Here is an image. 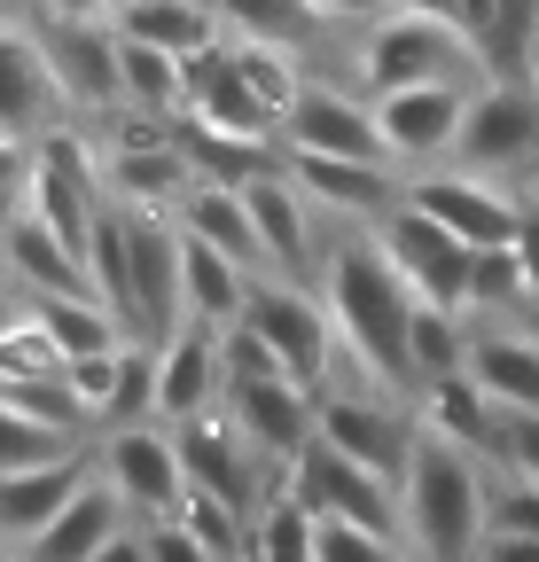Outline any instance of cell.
Segmentation results:
<instances>
[{"instance_id": "1", "label": "cell", "mask_w": 539, "mask_h": 562, "mask_svg": "<svg viewBox=\"0 0 539 562\" xmlns=\"http://www.w3.org/2000/svg\"><path fill=\"white\" fill-rule=\"evenodd\" d=\"M321 305L336 328V351L368 375V391H415V360H407V336H415V297L407 281L391 273L375 235H352L321 258Z\"/></svg>"}, {"instance_id": "2", "label": "cell", "mask_w": 539, "mask_h": 562, "mask_svg": "<svg viewBox=\"0 0 539 562\" xmlns=\"http://www.w3.org/2000/svg\"><path fill=\"white\" fill-rule=\"evenodd\" d=\"M398 508H407L415 562H478V547L493 531V476L478 453L415 430V461L398 476Z\"/></svg>"}, {"instance_id": "3", "label": "cell", "mask_w": 539, "mask_h": 562, "mask_svg": "<svg viewBox=\"0 0 539 562\" xmlns=\"http://www.w3.org/2000/svg\"><path fill=\"white\" fill-rule=\"evenodd\" d=\"M469 70H485V55L469 47L453 24L438 16H375V32L360 40V87L368 102L375 94H398V87H469Z\"/></svg>"}, {"instance_id": "4", "label": "cell", "mask_w": 539, "mask_h": 562, "mask_svg": "<svg viewBox=\"0 0 539 562\" xmlns=\"http://www.w3.org/2000/svg\"><path fill=\"white\" fill-rule=\"evenodd\" d=\"M220 414L243 430V446L266 461V476L290 492V469L313 453V414H321V398L297 391L290 375H243V368H227V398H220Z\"/></svg>"}, {"instance_id": "5", "label": "cell", "mask_w": 539, "mask_h": 562, "mask_svg": "<svg viewBox=\"0 0 539 562\" xmlns=\"http://www.w3.org/2000/svg\"><path fill=\"white\" fill-rule=\"evenodd\" d=\"M243 328L274 351V368L297 383V391H328V368H336V328H328V305H321V290H297V281H274L266 273L258 290H250V313H243Z\"/></svg>"}, {"instance_id": "6", "label": "cell", "mask_w": 539, "mask_h": 562, "mask_svg": "<svg viewBox=\"0 0 539 562\" xmlns=\"http://www.w3.org/2000/svg\"><path fill=\"white\" fill-rule=\"evenodd\" d=\"M375 243H383L391 273L407 281L415 305H430V313H469V266H478V250H469L461 235H446L430 211L398 203L391 220H375Z\"/></svg>"}, {"instance_id": "7", "label": "cell", "mask_w": 539, "mask_h": 562, "mask_svg": "<svg viewBox=\"0 0 539 562\" xmlns=\"http://www.w3.org/2000/svg\"><path fill=\"white\" fill-rule=\"evenodd\" d=\"M313 446H328V453H345L352 469L398 484L407 461H415V414H398L391 391H321Z\"/></svg>"}, {"instance_id": "8", "label": "cell", "mask_w": 539, "mask_h": 562, "mask_svg": "<svg viewBox=\"0 0 539 562\" xmlns=\"http://www.w3.org/2000/svg\"><path fill=\"white\" fill-rule=\"evenodd\" d=\"M531 157H539V87L531 79H485L469 94L453 165L478 172V180H516Z\"/></svg>"}, {"instance_id": "9", "label": "cell", "mask_w": 539, "mask_h": 562, "mask_svg": "<svg viewBox=\"0 0 539 562\" xmlns=\"http://www.w3.org/2000/svg\"><path fill=\"white\" fill-rule=\"evenodd\" d=\"M290 501H297L313 524H345V531H375V539H407L398 484L352 469L345 453H328V446H313V453L290 469Z\"/></svg>"}, {"instance_id": "10", "label": "cell", "mask_w": 539, "mask_h": 562, "mask_svg": "<svg viewBox=\"0 0 539 562\" xmlns=\"http://www.w3.org/2000/svg\"><path fill=\"white\" fill-rule=\"evenodd\" d=\"M102 165L87 157V140L79 133H47L40 149H32V220H47L63 243H71L79 258H87V243H94V220H102Z\"/></svg>"}, {"instance_id": "11", "label": "cell", "mask_w": 539, "mask_h": 562, "mask_svg": "<svg viewBox=\"0 0 539 562\" xmlns=\"http://www.w3.org/2000/svg\"><path fill=\"white\" fill-rule=\"evenodd\" d=\"M180 469H188V484L195 492H212V501H227V508H243L250 524L266 516V501H282V484L266 476V461L243 446V430L227 414H204V422H180Z\"/></svg>"}, {"instance_id": "12", "label": "cell", "mask_w": 539, "mask_h": 562, "mask_svg": "<svg viewBox=\"0 0 539 562\" xmlns=\"http://www.w3.org/2000/svg\"><path fill=\"white\" fill-rule=\"evenodd\" d=\"M407 203L430 211V220H438L446 235H461L469 250H508L516 227H524V195L501 188V180L461 172V165H453V172H423V180H407Z\"/></svg>"}, {"instance_id": "13", "label": "cell", "mask_w": 539, "mask_h": 562, "mask_svg": "<svg viewBox=\"0 0 539 562\" xmlns=\"http://www.w3.org/2000/svg\"><path fill=\"white\" fill-rule=\"evenodd\" d=\"M282 149L290 157H352V165H391L375 102L345 94V87H305L297 110L282 117Z\"/></svg>"}, {"instance_id": "14", "label": "cell", "mask_w": 539, "mask_h": 562, "mask_svg": "<svg viewBox=\"0 0 539 562\" xmlns=\"http://www.w3.org/2000/svg\"><path fill=\"white\" fill-rule=\"evenodd\" d=\"M102 476H110V492L133 508V516H149V524H172L180 516V501H188V469H180V446L172 438H157V430H110L102 438Z\"/></svg>"}, {"instance_id": "15", "label": "cell", "mask_w": 539, "mask_h": 562, "mask_svg": "<svg viewBox=\"0 0 539 562\" xmlns=\"http://www.w3.org/2000/svg\"><path fill=\"white\" fill-rule=\"evenodd\" d=\"M469 94L478 87H398V94H375V125H383V149L391 165H438L453 157L461 140V117H469Z\"/></svg>"}, {"instance_id": "16", "label": "cell", "mask_w": 539, "mask_h": 562, "mask_svg": "<svg viewBox=\"0 0 539 562\" xmlns=\"http://www.w3.org/2000/svg\"><path fill=\"white\" fill-rule=\"evenodd\" d=\"M220 398H227V351H220V328L180 321V328L157 344V414L180 430V422L220 414Z\"/></svg>"}, {"instance_id": "17", "label": "cell", "mask_w": 539, "mask_h": 562, "mask_svg": "<svg viewBox=\"0 0 539 562\" xmlns=\"http://www.w3.org/2000/svg\"><path fill=\"white\" fill-rule=\"evenodd\" d=\"M117 24H47L40 55L55 70V94L71 110H125V79H117Z\"/></svg>"}, {"instance_id": "18", "label": "cell", "mask_w": 539, "mask_h": 562, "mask_svg": "<svg viewBox=\"0 0 539 562\" xmlns=\"http://www.w3.org/2000/svg\"><path fill=\"white\" fill-rule=\"evenodd\" d=\"M94 476H102V446H79V453H63V461H47V469H24V476H0V539H9V547H32Z\"/></svg>"}, {"instance_id": "19", "label": "cell", "mask_w": 539, "mask_h": 562, "mask_svg": "<svg viewBox=\"0 0 539 562\" xmlns=\"http://www.w3.org/2000/svg\"><path fill=\"white\" fill-rule=\"evenodd\" d=\"M195 188V165L180 149V133H125L110 165H102V195H117L125 211H180V195Z\"/></svg>"}, {"instance_id": "20", "label": "cell", "mask_w": 539, "mask_h": 562, "mask_svg": "<svg viewBox=\"0 0 539 562\" xmlns=\"http://www.w3.org/2000/svg\"><path fill=\"white\" fill-rule=\"evenodd\" d=\"M469 383L493 398V414H539V336L516 321L469 328Z\"/></svg>"}, {"instance_id": "21", "label": "cell", "mask_w": 539, "mask_h": 562, "mask_svg": "<svg viewBox=\"0 0 539 562\" xmlns=\"http://www.w3.org/2000/svg\"><path fill=\"white\" fill-rule=\"evenodd\" d=\"M180 117L212 125V133H243V140H282V117L250 94V79L235 70L227 40H220L212 55H195V63H188V110H180Z\"/></svg>"}, {"instance_id": "22", "label": "cell", "mask_w": 539, "mask_h": 562, "mask_svg": "<svg viewBox=\"0 0 539 562\" xmlns=\"http://www.w3.org/2000/svg\"><path fill=\"white\" fill-rule=\"evenodd\" d=\"M133 220V290H142V336L165 344L180 328V220L125 211Z\"/></svg>"}, {"instance_id": "23", "label": "cell", "mask_w": 539, "mask_h": 562, "mask_svg": "<svg viewBox=\"0 0 539 562\" xmlns=\"http://www.w3.org/2000/svg\"><path fill=\"white\" fill-rule=\"evenodd\" d=\"M290 180L305 203H328L345 220H391L407 203V180H391V165H352V157H290Z\"/></svg>"}, {"instance_id": "24", "label": "cell", "mask_w": 539, "mask_h": 562, "mask_svg": "<svg viewBox=\"0 0 539 562\" xmlns=\"http://www.w3.org/2000/svg\"><path fill=\"white\" fill-rule=\"evenodd\" d=\"M0 250H9V273L24 281L32 297H94L87 281V258L63 243L47 220H32V211H16L9 227H0Z\"/></svg>"}, {"instance_id": "25", "label": "cell", "mask_w": 539, "mask_h": 562, "mask_svg": "<svg viewBox=\"0 0 539 562\" xmlns=\"http://www.w3.org/2000/svg\"><path fill=\"white\" fill-rule=\"evenodd\" d=\"M125 516H133V508L110 492V476H94V484L79 492V501H71V508H63V516H55V524L24 547V562H94V554L125 531Z\"/></svg>"}, {"instance_id": "26", "label": "cell", "mask_w": 539, "mask_h": 562, "mask_svg": "<svg viewBox=\"0 0 539 562\" xmlns=\"http://www.w3.org/2000/svg\"><path fill=\"white\" fill-rule=\"evenodd\" d=\"M87 281H94V305H102L133 344H149V336H142V290H133V220H125V203H117V211L102 203L94 243H87Z\"/></svg>"}, {"instance_id": "27", "label": "cell", "mask_w": 539, "mask_h": 562, "mask_svg": "<svg viewBox=\"0 0 539 562\" xmlns=\"http://www.w3.org/2000/svg\"><path fill=\"white\" fill-rule=\"evenodd\" d=\"M243 203H250V227H258V250H266V266H274V281H290V273L313 258V227H305V195H297V180H290V172L250 180Z\"/></svg>"}, {"instance_id": "28", "label": "cell", "mask_w": 539, "mask_h": 562, "mask_svg": "<svg viewBox=\"0 0 539 562\" xmlns=\"http://www.w3.org/2000/svg\"><path fill=\"white\" fill-rule=\"evenodd\" d=\"M117 32L157 47V55H180V63L220 47V16L195 9V0H117Z\"/></svg>"}, {"instance_id": "29", "label": "cell", "mask_w": 539, "mask_h": 562, "mask_svg": "<svg viewBox=\"0 0 539 562\" xmlns=\"http://www.w3.org/2000/svg\"><path fill=\"white\" fill-rule=\"evenodd\" d=\"M180 235L212 243V250H227L235 266H266V250H258V227H250V203H243V188L195 180V188L180 195Z\"/></svg>"}, {"instance_id": "30", "label": "cell", "mask_w": 539, "mask_h": 562, "mask_svg": "<svg viewBox=\"0 0 539 562\" xmlns=\"http://www.w3.org/2000/svg\"><path fill=\"white\" fill-rule=\"evenodd\" d=\"M415 430L461 446V453H493V398L469 383V375H446V383H423L415 391Z\"/></svg>"}, {"instance_id": "31", "label": "cell", "mask_w": 539, "mask_h": 562, "mask_svg": "<svg viewBox=\"0 0 539 562\" xmlns=\"http://www.w3.org/2000/svg\"><path fill=\"white\" fill-rule=\"evenodd\" d=\"M180 149L195 165V180H220V188H250V180H274L282 172V140H243V133H212L180 117Z\"/></svg>"}, {"instance_id": "32", "label": "cell", "mask_w": 539, "mask_h": 562, "mask_svg": "<svg viewBox=\"0 0 539 562\" xmlns=\"http://www.w3.org/2000/svg\"><path fill=\"white\" fill-rule=\"evenodd\" d=\"M117 79H125V110H142V117H180L188 110V63L180 55H157L142 40H125L117 47Z\"/></svg>"}, {"instance_id": "33", "label": "cell", "mask_w": 539, "mask_h": 562, "mask_svg": "<svg viewBox=\"0 0 539 562\" xmlns=\"http://www.w3.org/2000/svg\"><path fill=\"white\" fill-rule=\"evenodd\" d=\"M55 102H63V94H55L47 55H40L24 32L0 24V117H9V125H32V117H47Z\"/></svg>"}, {"instance_id": "34", "label": "cell", "mask_w": 539, "mask_h": 562, "mask_svg": "<svg viewBox=\"0 0 539 562\" xmlns=\"http://www.w3.org/2000/svg\"><path fill=\"white\" fill-rule=\"evenodd\" d=\"M32 321H40L47 344L63 351V368H71V360H94V351H110V344H133L94 297H32Z\"/></svg>"}, {"instance_id": "35", "label": "cell", "mask_w": 539, "mask_h": 562, "mask_svg": "<svg viewBox=\"0 0 539 562\" xmlns=\"http://www.w3.org/2000/svg\"><path fill=\"white\" fill-rule=\"evenodd\" d=\"M227 55H235V70L250 79V94L274 110V117H290L297 110V94H305V70H297V47H282V40H227Z\"/></svg>"}, {"instance_id": "36", "label": "cell", "mask_w": 539, "mask_h": 562, "mask_svg": "<svg viewBox=\"0 0 539 562\" xmlns=\"http://www.w3.org/2000/svg\"><path fill=\"white\" fill-rule=\"evenodd\" d=\"M469 313H415V336H407V360H415V391L423 383H446V375H469Z\"/></svg>"}, {"instance_id": "37", "label": "cell", "mask_w": 539, "mask_h": 562, "mask_svg": "<svg viewBox=\"0 0 539 562\" xmlns=\"http://www.w3.org/2000/svg\"><path fill=\"white\" fill-rule=\"evenodd\" d=\"M516 313H539L516 243L508 250H478V266H469V321H516Z\"/></svg>"}, {"instance_id": "38", "label": "cell", "mask_w": 539, "mask_h": 562, "mask_svg": "<svg viewBox=\"0 0 539 562\" xmlns=\"http://www.w3.org/2000/svg\"><path fill=\"white\" fill-rule=\"evenodd\" d=\"M63 453H79L71 430H55V422H40V414H24V406L0 398V476L47 469V461H63Z\"/></svg>"}, {"instance_id": "39", "label": "cell", "mask_w": 539, "mask_h": 562, "mask_svg": "<svg viewBox=\"0 0 539 562\" xmlns=\"http://www.w3.org/2000/svg\"><path fill=\"white\" fill-rule=\"evenodd\" d=\"M172 524H180L195 547H204L212 562H250V516L227 508V501H212V492H195V484H188V501H180Z\"/></svg>"}, {"instance_id": "40", "label": "cell", "mask_w": 539, "mask_h": 562, "mask_svg": "<svg viewBox=\"0 0 539 562\" xmlns=\"http://www.w3.org/2000/svg\"><path fill=\"white\" fill-rule=\"evenodd\" d=\"M250 562H321V524L290 501H266V516L250 524Z\"/></svg>"}, {"instance_id": "41", "label": "cell", "mask_w": 539, "mask_h": 562, "mask_svg": "<svg viewBox=\"0 0 539 562\" xmlns=\"http://www.w3.org/2000/svg\"><path fill=\"white\" fill-rule=\"evenodd\" d=\"M227 16L243 24V40H282V47H297L313 32L305 0H227Z\"/></svg>"}, {"instance_id": "42", "label": "cell", "mask_w": 539, "mask_h": 562, "mask_svg": "<svg viewBox=\"0 0 539 562\" xmlns=\"http://www.w3.org/2000/svg\"><path fill=\"white\" fill-rule=\"evenodd\" d=\"M493 461L516 484H539V414H493Z\"/></svg>"}, {"instance_id": "43", "label": "cell", "mask_w": 539, "mask_h": 562, "mask_svg": "<svg viewBox=\"0 0 539 562\" xmlns=\"http://www.w3.org/2000/svg\"><path fill=\"white\" fill-rule=\"evenodd\" d=\"M321 562H415L407 539H375V531H345V524H321Z\"/></svg>"}, {"instance_id": "44", "label": "cell", "mask_w": 539, "mask_h": 562, "mask_svg": "<svg viewBox=\"0 0 539 562\" xmlns=\"http://www.w3.org/2000/svg\"><path fill=\"white\" fill-rule=\"evenodd\" d=\"M493 531H524V539H539V484H516V476L493 484Z\"/></svg>"}, {"instance_id": "45", "label": "cell", "mask_w": 539, "mask_h": 562, "mask_svg": "<svg viewBox=\"0 0 539 562\" xmlns=\"http://www.w3.org/2000/svg\"><path fill=\"white\" fill-rule=\"evenodd\" d=\"M32 203V149L24 140H0V227Z\"/></svg>"}, {"instance_id": "46", "label": "cell", "mask_w": 539, "mask_h": 562, "mask_svg": "<svg viewBox=\"0 0 539 562\" xmlns=\"http://www.w3.org/2000/svg\"><path fill=\"white\" fill-rule=\"evenodd\" d=\"M453 32L478 47V55H493V32H501V0H453Z\"/></svg>"}, {"instance_id": "47", "label": "cell", "mask_w": 539, "mask_h": 562, "mask_svg": "<svg viewBox=\"0 0 539 562\" xmlns=\"http://www.w3.org/2000/svg\"><path fill=\"white\" fill-rule=\"evenodd\" d=\"M313 24H368V16H391V0H305Z\"/></svg>"}, {"instance_id": "48", "label": "cell", "mask_w": 539, "mask_h": 562, "mask_svg": "<svg viewBox=\"0 0 539 562\" xmlns=\"http://www.w3.org/2000/svg\"><path fill=\"white\" fill-rule=\"evenodd\" d=\"M40 16L47 24H110L117 0H40Z\"/></svg>"}, {"instance_id": "49", "label": "cell", "mask_w": 539, "mask_h": 562, "mask_svg": "<svg viewBox=\"0 0 539 562\" xmlns=\"http://www.w3.org/2000/svg\"><path fill=\"white\" fill-rule=\"evenodd\" d=\"M516 258H524V281H531V305H539V195H524V227H516Z\"/></svg>"}, {"instance_id": "50", "label": "cell", "mask_w": 539, "mask_h": 562, "mask_svg": "<svg viewBox=\"0 0 539 562\" xmlns=\"http://www.w3.org/2000/svg\"><path fill=\"white\" fill-rule=\"evenodd\" d=\"M149 554H157V562H212V554L195 547L180 524H149Z\"/></svg>"}, {"instance_id": "51", "label": "cell", "mask_w": 539, "mask_h": 562, "mask_svg": "<svg viewBox=\"0 0 539 562\" xmlns=\"http://www.w3.org/2000/svg\"><path fill=\"white\" fill-rule=\"evenodd\" d=\"M478 562H539V539H524V531H485Z\"/></svg>"}, {"instance_id": "52", "label": "cell", "mask_w": 539, "mask_h": 562, "mask_svg": "<svg viewBox=\"0 0 539 562\" xmlns=\"http://www.w3.org/2000/svg\"><path fill=\"white\" fill-rule=\"evenodd\" d=\"M94 562H157V554H149V531H117Z\"/></svg>"}, {"instance_id": "53", "label": "cell", "mask_w": 539, "mask_h": 562, "mask_svg": "<svg viewBox=\"0 0 539 562\" xmlns=\"http://www.w3.org/2000/svg\"><path fill=\"white\" fill-rule=\"evenodd\" d=\"M391 16H438V24H453V0H391Z\"/></svg>"}, {"instance_id": "54", "label": "cell", "mask_w": 539, "mask_h": 562, "mask_svg": "<svg viewBox=\"0 0 539 562\" xmlns=\"http://www.w3.org/2000/svg\"><path fill=\"white\" fill-rule=\"evenodd\" d=\"M32 321V297H9V290H0V336H16Z\"/></svg>"}, {"instance_id": "55", "label": "cell", "mask_w": 539, "mask_h": 562, "mask_svg": "<svg viewBox=\"0 0 539 562\" xmlns=\"http://www.w3.org/2000/svg\"><path fill=\"white\" fill-rule=\"evenodd\" d=\"M524 79L539 87V32H531V55H524Z\"/></svg>"}, {"instance_id": "56", "label": "cell", "mask_w": 539, "mask_h": 562, "mask_svg": "<svg viewBox=\"0 0 539 562\" xmlns=\"http://www.w3.org/2000/svg\"><path fill=\"white\" fill-rule=\"evenodd\" d=\"M195 9H212V16H220V24H227V0H195Z\"/></svg>"}, {"instance_id": "57", "label": "cell", "mask_w": 539, "mask_h": 562, "mask_svg": "<svg viewBox=\"0 0 539 562\" xmlns=\"http://www.w3.org/2000/svg\"><path fill=\"white\" fill-rule=\"evenodd\" d=\"M9 281H16V273H9V250H0V290H9Z\"/></svg>"}, {"instance_id": "58", "label": "cell", "mask_w": 539, "mask_h": 562, "mask_svg": "<svg viewBox=\"0 0 539 562\" xmlns=\"http://www.w3.org/2000/svg\"><path fill=\"white\" fill-rule=\"evenodd\" d=\"M0 562H24V554H0Z\"/></svg>"}]
</instances>
